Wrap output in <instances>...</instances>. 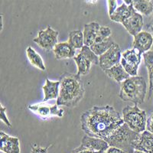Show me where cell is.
<instances>
[{
    "label": "cell",
    "instance_id": "obj_18",
    "mask_svg": "<svg viewBox=\"0 0 153 153\" xmlns=\"http://www.w3.org/2000/svg\"><path fill=\"white\" fill-rule=\"evenodd\" d=\"M100 25L99 23L96 22H92L88 24H86L84 28V45L91 47L95 43L96 38L97 37Z\"/></svg>",
    "mask_w": 153,
    "mask_h": 153
},
{
    "label": "cell",
    "instance_id": "obj_10",
    "mask_svg": "<svg viewBox=\"0 0 153 153\" xmlns=\"http://www.w3.org/2000/svg\"><path fill=\"white\" fill-rule=\"evenodd\" d=\"M153 45V36L147 31H142L133 37L132 48L136 49L141 54L149 51Z\"/></svg>",
    "mask_w": 153,
    "mask_h": 153
},
{
    "label": "cell",
    "instance_id": "obj_22",
    "mask_svg": "<svg viewBox=\"0 0 153 153\" xmlns=\"http://www.w3.org/2000/svg\"><path fill=\"white\" fill-rule=\"evenodd\" d=\"M132 6L135 10L142 16H149L153 13V3L149 0L132 1Z\"/></svg>",
    "mask_w": 153,
    "mask_h": 153
},
{
    "label": "cell",
    "instance_id": "obj_25",
    "mask_svg": "<svg viewBox=\"0 0 153 153\" xmlns=\"http://www.w3.org/2000/svg\"><path fill=\"white\" fill-rule=\"evenodd\" d=\"M114 43L115 42L113 40V38L110 37V38H107V39L103 41V42L94 43L90 48L98 57H100V55L104 54L106 51L109 50Z\"/></svg>",
    "mask_w": 153,
    "mask_h": 153
},
{
    "label": "cell",
    "instance_id": "obj_20",
    "mask_svg": "<svg viewBox=\"0 0 153 153\" xmlns=\"http://www.w3.org/2000/svg\"><path fill=\"white\" fill-rule=\"evenodd\" d=\"M143 55L149 74V97L150 98L153 92V51H149Z\"/></svg>",
    "mask_w": 153,
    "mask_h": 153
},
{
    "label": "cell",
    "instance_id": "obj_16",
    "mask_svg": "<svg viewBox=\"0 0 153 153\" xmlns=\"http://www.w3.org/2000/svg\"><path fill=\"white\" fill-rule=\"evenodd\" d=\"M53 52L57 60L70 59L75 57V49L68 42L57 43L53 49Z\"/></svg>",
    "mask_w": 153,
    "mask_h": 153
},
{
    "label": "cell",
    "instance_id": "obj_5",
    "mask_svg": "<svg viewBox=\"0 0 153 153\" xmlns=\"http://www.w3.org/2000/svg\"><path fill=\"white\" fill-rule=\"evenodd\" d=\"M123 119L124 123L134 132L142 133L146 130L147 113L140 109L138 105L125 106L123 110Z\"/></svg>",
    "mask_w": 153,
    "mask_h": 153
},
{
    "label": "cell",
    "instance_id": "obj_12",
    "mask_svg": "<svg viewBox=\"0 0 153 153\" xmlns=\"http://www.w3.org/2000/svg\"><path fill=\"white\" fill-rule=\"evenodd\" d=\"M133 148L145 153H153V134L147 130L139 133L134 142Z\"/></svg>",
    "mask_w": 153,
    "mask_h": 153
},
{
    "label": "cell",
    "instance_id": "obj_14",
    "mask_svg": "<svg viewBox=\"0 0 153 153\" xmlns=\"http://www.w3.org/2000/svg\"><path fill=\"white\" fill-rule=\"evenodd\" d=\"M134 11L135 9L132 6V1H123L116 9L114 13L110 16V19L113 22L122 24L130 17Z\"/></svg>",
    "mask_w": 153,
    "mask_h": 153
},
{
    "label": "cell",
    "instance_id": "obj_7",
    "mask_svg": "<svg viewBox=\"0 0 153 153\" xmlns=\"http://www.w3.org/2000/svg\"><path fill=\"white\" fill-rule=\"evenodd\" d=\"M59 31L48 26L45 29L38 31V36L34 38V42L40 48L46 51L53 50L58 42Z\"/></svg>",
    "mask_w": 153,
    "mask_h": 153
},
{
    "label": "cell",
    "instance_id": "obj_23",
    "mask_svg": "<svg viewBox=\"0 0 153 153\" xmlns=\"http://www.w3.org/2000/svg\"><path fill=\"white\" fill-rule=\"evenodd\" d=\"M68 43L75 49H80L84 46V33L80 30L71 31L68 37Z\"/></svg>",
    "mask_w": 153,
    "mask_h": 153
},
{
    "label": "cell",
    "instance_id": "obj_15",
    "mask_svg": "<svg viewBox=\"0 0 153 153\" xmlns=\"http://www.w3.org/2000/svg\"><path fill=\"white\" fill-rule=\"evenodd\" d=\"M1 147L0 149L4 153H21L20 142L19 138L11 136L2 131L0 132Z\"/></svg>",
    "mask_w": 153,
    "mask_h": 153
},
{
    "label": "cell",
    "instance_id": "obj_3",
    "mask_svg": "<svg viewBox=\"0 0 153 153\" xmlns=\"http://www.w3.org/2000/svg\"><path fill=\"white\" fill-rule=\"evenodd\" d=\"M147 94V84L141 76H130L120 84L119 96L123 101H129L135 105L144 103Z\"/></svg>",
    "mask_w": 153,
    "mask_h": 153
},
{
    "label": "cell",
    "instance_id": "obj_1",
    "mask_svg": "<svg viewBox=\"0 0 153 153\" xmlns=\"http://www.w3.org/2000/svg\"><path fill=\"white\" fill-rule=\"evenodd\" d=\"M82 130L91 137L103 140L124 123L120 113L113 106H93L80 117Z\"/></svg>",
    "mask_w": 153,
    "mask_h": 153
},
{
    "label": "cell",
    "instance_id": "obj_19",
    "mask_svg": "<svg viewBox=\"0 0 153 153\" xmlns=\"http://www.w3.org/2000/svg\"><path fill=\"white\" fill-rule=\"evenodd\" d=\"M104 72L110 78H111L112 80L117 82V83H120V84L130 77V76L127 74V72L126 71L125 69L120 63H119L117 65H115L110 69L106 70V71H104Z\"/></svg>",
    "mask_w": 153,
    "mask_h": 153
},
{
    "label": "cell",
    "instance_id": "obj_8",
    "mask_svg": "<svg viewBox=\"0 0 153 153\" xmlns=\"http://www.w3.org/2000/svg\"><path fill=\"white\" fill-rule=\"evenodd\" d=\"M28 110L38 115L40 118L43 120L52 118V117H63L65 115V110L58 108V105L55 104L50 106L45 102L44 103H35L33 105H29L28 106Z\"/></svg>",
    "mask_w": 153,
    "mask_h": 153
},
{
    "label": "cell",
    "instance_id": "obj_9",
    "mask_svg": "<svg viewBox=\"0 0 153 153\" xmlns=\"http://www.w3.org/2000/svg\"><path fill=\"white\" fill-rule=\"evenodd\" d=\"M122 51L118 44L115 42L112 47L99 57V66L103 71L120 63Z\"/></svg>",
    "mask_w": 153,
    "mask_h": 153
},
{
    "label": "cell",
    "instance_id": "obj_34",
    "mask_svg": "<svg viewBox=\"0 0 153 153\" xmlns=\"http://www.w3.org/2000/svg\"><path fill=\"white\" fill-rule=\"evenodd\" d=\"M133 153H145V152H140V151H137V150H135Z\"/></svg>",
    "mask_w": 153,
    "mask_h": 153
},
{
    "label": "cell",
    "instance_id": "obj_26",
    "mask_svg": "<svg viewBox=\"0 0 153 153\" xmlns=\"http://www.w3.org/2000/svg\"><path fill=\"white\" fill-rule=\"evenodd\" d=\"M111 28H109L108 26H105V25L100 26L99 31H98L97 37L96 38L95 43H97V42H100L106 40L107 38H110V37H111Z\"/></svg>",
    "mask_w": 153,
    "mask_h": 153
},
{
    "label": "cell",
    "instance_id": "obj_24",
    "mask_svg": "<svg viewBox=\"0 0 153 153\" xmlns=\"http://www.w3.org/2000/svg\"><path fill=\"white\" fill-rule=\"evenodd\" d=\"M142 54L136 49H128L122 53V58L130 65L139 66L141 63Z\"/></svg>",
    "mask_w": 153,
    "mask_h": 153
},
{
    "label": "cell",
    "instance_id": "obj_6",
    "mask_svg": "<svg viewBox=\"0 0 153 153\" xmlns=\"http://www.w3.org/2000/svg\"><path fill=\"white\" fill-rule=\"evenodd\" d=\"M76 63L79 76H84L89 74L91 69V65H99V57L88 46L84 45L80 50V53L74 57Z\"/></svg>",
    "mask_w": 153,
    "mask_h": 153
},
{
    "label": "cell",
    "instance_id": "obj_30",
    "mask_svg": "<svg viewBox=\"0 0 153 153\" xmlns=\"http://www.w3.org/2000/svg\"><path fill=\"white\" fill-rule=\"evenodd\" d=\"M146 130L153 134V113L151 114L147 120V125H146Z\"/></svg>",
    "mask_w": 153,
    "mask_h": 153
},
{
    "label": "cell",
    "instance_id": "obj_4",
    "mask_svg": "<svg viewBox=\"0 0 153 153\" xmlns=\"http://www.w3.org/2000/svg\"><path fill=\"white\" fill-rule=\"evenodd\" d=\"M139 133L134 132L124 123L115 131L110 137L106 138L105 141L110 147H116L126 153H133L134 142Z\"/></svg>",
    "mask_w": 153,
    "mask_h": 153
},
{
    "label": "cell",
    "instance_id": "obj_29",
    "mask_svg": "<svg viewBox=\"0 0 153 153\" xmlns=\"http://www.w3.org/2000/svg\"><path fill=\"white\" fill-rule=\"evenodd\" d=\"M48 147H42L38 145H34L32 146L31 148V153H48Z\"/></svg>",
    "mask_w": 153,
    "mask_h": 153
},
{
    "label": "cell",
    "instance_id": "obj_31",
    "mask_svg": "<svg viewBox=\"0 0 153 153\" xmlns=\"http://www.w3.org/2000/svg\"><path fill=\"white\" fill-rule=\"evenodd\" d=\"M71 153H103V152H101L91 151V150L85 149H83L79 146V147H77V148L74 149L72 151Z\"/></svg>",
    "mask_w": 153,
    "mask_h": 153
},
{
    "label": "cell",
    "instance_id": "obj_27",
    "mask_svg": "<svg viewBox=\"0 0 153 153\" xmlns=\"http://www.w3.org/2000/svg\"><path fill=\"white\" fill-rule=\"evenodd\" d=\"M1 106V113H0V116H1V120L2 122L9 127H12V123H10V120H9V117H8L7 114H6V108L3 106L2 104L0 105Z\"/></svg>",
    "mask_w": 153,
    "mask_h": 153
},
{
    "label": "cell",
    "instance_id": "obj_17",
    "mask_svg": "<svg viewBox=\"0 0 153 153\" xmlns=\"http://www.w3.org/2000/svg\"><path fill=\"white\" fill-rule=\"evenodd\" d=\"M42 90L44 92V102L57 99L59 96L60 81H53L49 79H46L45 84L42 87Z\"/></svg>",
    "mask_w": 153,
    "mask_h": 153
},
{
    "label": "cell",
    "instance_id": "obj_13",
    "mask_svg": "<svg viewBox=\"0 0 153 153\" xmlns=\"http://www.w3.org/2000/svg\"><path fill=\"white\" fill-rule=\"evenodd\" d=\"M80 147L85 149L91 150V151L101 152L104 153L108 149L110 148V146L103 139L91 137V136L86 135L82 139Z\"/></svg>",
    "mask_w": 153,
    "mask_h": 153
},
{
    "label": "cell",
    "instance_id": "obj_28",
    "mask_svg": "<svg viewBox=\"0 0 153 153\" xmlns=\"http://www.w3.org/2000/svg\"><path fill=\"white\" fill-rule=\"evenodd\" d=\"M108 5V13L109 16H112L116 11V9L118 8V2L117 1H107Z\"/></svg>",
    "mask_w": 153,
    "mask_h": 153
},
{
    "label": "cell",
    "instance_id": "obj_32",
    "mask_svg": "<svg viewBox=\"0 0 153 153\" xmlns=\"http://www.w3.org/2000/svg\"><path fill=\"white\" fill-rule=\"evenodd\" d=\"M104 153H126V152L123 151L122 149H120L116 147H110Z\"/></svg>",
    "mask_w": 153,
    "mask_h": 153
},
{
    "label": "cell",
    "instance_id": "obj_33",
    "mask_svg": "<svg viewBox=\"0 0 153 153\" xmlns=\"http://www.w3.org/2000/svg\"><path fill=\"white\" fill-rule=\"evenodd\" d=\"M147 28H149V29L152 31V33H153V16H152V18L151 21L149 22L148 25H147Z\"/></svg>",
    "mask_w": 153,
    "mask_h": 153
},
{
    "label": "cell",
    "instance_id": "obj_21",
    "mask_svg": "<svg viewBox=\"0 0 153 153\" xmlns=\"http://www.w3.org/2000/svg\"><path fill=\"white\" fill-rule=\"evenodd\" d=\"M26 55L31 65H33L34 67L41 71H45L46 66L45 65L43 58L31 46L27 48Z\"/></svg>",
    "mask_w": 153,
    "mask_h": 153
},
{
    "label": "cell",
    "instance_id": "obj_11",
    "mask_svg": "<svg viewBox=\"0 0 153 153\" xmlns=\"http://www.w3.org/2000/svg\"><path fill=\"white\" fill-rule=\"evenodd\" d=\"M124 28L132 36H136L137 34L141 32L144 25L143 17L141 14L136 12V10L132 12L130 17L127 19L125 22L122 23Z\"/></svg>",
    "mask_w": 153,
    "mask_h": 153
},
{
    "label": "cell",
    "instance_id": "obj_2",
    "mask_svg": "<svg viewBox=\"0 0 153 153\" xmlns=\"http://www.w3.org/2000/svg\"><path fill=\"white\" fill-rule=\"evenodd\" d=\"M59 81V96L56 104L69 108L77 106L85 94V89L80 76L65 73L60 77Z\"/></svg>",
    "mask_w": 153,
    "mask_h": 153
}]
</instances>
